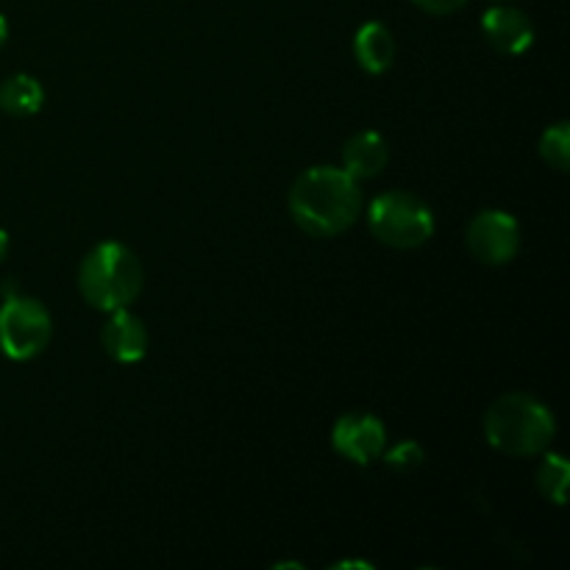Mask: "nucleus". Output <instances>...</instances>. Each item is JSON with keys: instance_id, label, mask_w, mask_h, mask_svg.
<instances>
[{"instance_id": "a211bd4d", "label": "nucleus", "mask_w": 570, "mask_h": 570, "mask_svg": "<svg viewBox=\"0 0 570 570\" xmlns=\"http://www.w3.org/2000/svg\"><path fill=\"white\" fill-rule=\"evenodd\" d=\"M6 39H9V20H6L3 14H0V48L6 45Z\"/></svg>"}, {"instance_id": "6e6552de", "label": "nucleus", "mask_w": 570, "mask_h": 570, "mask_svg": "<svg viewBox=\"0 0 570 570\" xmlns=\"http://www.w3.org/2000/svg\"><path fill=\"white\" fill-rule=\"evenodd\" d=\"M482 33L490 48L501 56H521L532 48L534 26L515 6H490L482 17Z\"/></svg>"}, {"instance_id": "f257e3e1", "label": "nucleus", "mask_w": 570, "mask_h": 570, "mask_svg": "<svg viewBox=\"0 0 570 570\" xmlns=\"http://www.w3.org/2000/svg\"><path fill=\"white\" fill-rule=\"evenodd\" d=\"M289 215L312 237H337L360 220L365 209L362 187L354 176L334 165L301 173L289 187Z\"/></svg>"}, {"instance_id": "9d476101", "label": "nucleus", "mask_w": 570, "mask_h": 570, "mask_svg": "<svg viewBox=\"0 0 570 570\" xmlns=\"http://www.w3.org/2000/svg\"><path fill=\"white\" fill-rule=\"evenodd\" d=\"M390 161V148L387 139L379 131H360L354 137L345 139L343 145V170L348 176H354L356 181H367V178H376L379 173L387 167Z\"/></svg>"}, {"instance_id": "6ab92c4d", "label": "nucleus", "mask_w": 570, "mask_h": 570, "mask_svg": "<svg viewBox=\"0 0 570 570\" xmlns=\"http://www.w3.org/2000/svg\"><path fill=\"white\" fill-rule=\"evenodd\" d=\"M501 3H507V0H501Z\"/></svg>"}, {"instance_id": "f8f14e48", "label": "nucleus", "mask_w": 570, "mask_h": 570, "mask_svg": "<svg viewBox=\"0 0 570 570\" xmlns=\"http://www.w3.org/2000/svg\"><path fill=\"white\" fill-rule=\"evenodd\" d=\"M45 89L28 72H14L0 83V111L14 117H31L42 109Z\"/></svg>"}, {"instance_id": "f03ea898", "label": "nucleus", "mask_w": 570, "mask_h": 570, "mask_svg": "<svg viewBox=\"0 0 570 570\" xmlns=\"http://www.w3.org/2000/svg\"><path fill=\"white\" fill-rule=\"evenodd\" d=\"M557 434L554 412L529 393H507L484 412V440L504 456H540Z\"/></svg>"}, {"instance_id": "7ed1b4c3", "label": "nucleus", "mask_w": 570, "mask_h": 570, "mask_svg": "<svg viewBox=\"0 0 570 570\" xmlns=\"http://www.w3.org/2000/svg\"><path fill=\"white\" fill-rule=\"evenodd\" d=\"M142 284L145 271L139 256L115 239L95 245L78 267V289L98 312L128 309L142 293Z\"/></svg>"}, {"instance_id": "dca6fc26", "label": "nucleus", "mask_w": 570, "mask_h": 570, "mask_svg": "<svg viewBox=\"0 0 570 570\" xmlns=\"http://www.w3.org/2000/svg\"><path fill=\"white\" fill-rule=\"evenodd\" d=\"M412 3H415L417 9L429 11V14L445 17V14H454V11H460L468 0H412Z\"/></svg>"}, {"instance_id": "2eb2a0df", "label": "nucleus", "mask_w": 570, "mask_h": 570, "mask_svg": "<svg viewBox=\"0 0 570 570\" xmlns=\"http://www.w3.org/2000/svg\"><path fill=\"white\" fill-rule=\"evenodd\" d=\"M382 460L390 471L412 473L426 462V451H423V445L415 443V440H401L393 449H384Z\"/></svg>"}, {"instance_id": "f3484780", "label": "nucleus", "mask_w": 570, "mask_h": 570, "mask_svg": "<svg viewBox=\"0 0 570 570\" xmlns=\"http://www.w3.org/2000/svg\"><path fill=\"white\" fill-rule=\"evenodd\" d=\"M6 254H9V234H6L3 228H0V262L6 259Z\"/></svg>"}, {"instance_id": "1a4fd4ad", "label": "nucleus", "mask_w": 570, "mask_h": 570, "mask_svg": "<svg viewBox=\"0 0 570 570\" xmlns=\"http://www.w3.org/2000/svg\"><path fill=\"white\" fill-rule=\"evenodd\" d=\"M100 343H104V351L115 362H120V365H137L148 354L150 337L145 323L131 309H115L109 312V321L104 323Z\"/></svg>"}, {"instance_id": "20e7f679", "label": "nucleus", "mask_w": 570, "mask_h": 570, "mask_svg": "<svg viewBox=\"0 0 570 570\" xmlns=\"http://www.w3.org/2000/svg\"><path fill=\"white\" fill-rule=\"evenodd\" d=\"M367 226L373 237L395 250H412L429 243L434 234V215L426 200L404 189L376 195L367 206Z\"/></svg>"}, {"instance_id": "0eeeda50", "label": "nucleus", "mask_w": 570, "mask_h": 570, "mask_svg": "<svg viewBox=\"0 0 570 570\" xmlns=\"http://www.w3.org/2000/svg\"><path fill=\"white\" fill-rule=\"evenodd\" d=\"M332 445L343 460L367 468L387 449V426L371 412H348L334 423Z\"/></svg>"}, {"instance_id": "423d86ee", "label": "nucleus", "mask_w": 570, "mask_h": 570, "mask_svg": "<svg viewBox=\"0 0 570 570\" xmlns=\"http://www.w3.org/2000/svg\"><path fill=\"white\" fill-rule=\"evenodd\" d=\"M465 243L473 259L482 265H510L521 250V226L510 212L484 209L468 223Z\"/></svg>"}, {"instance_id": "39448f33", "label": "nucleus", "mask_w": 570, "mask_h": 570, "mask_svg": "<svg viewBox=\"0 0 570 570\" xmlns=\"http://www.w3.org/2000/svg\"><path fill=\"white\" fill-rule=\"evenodd\" d=\"M53 337V321L42 301L14 293L0 304V351L14 362L42 354Z\"/></svg>"}, {"instance_id": "9b49d317", "label": "nucleus", "mask_w": 570, "mask_h": 570, "mask_svg": "<svg viewBox=\"0 0 570 570\" xmlns=\"http://www.w3.org/2000/svg\"><path fill=\"white\" fill-rule=\"evenodd\" d=\"M354 56L371 76H382L395 61V37L384 22H365L354 37Z\"/></svg>"}, {"instance_id": "4468645a", "label": "nucleus", "mask_w": 570, "mask_h": 570, "mask_svg": "<svg viewBox=\"0 0 570 570\" xmlns=\"http://www.w3.org/2000/svg\"><path fill=\"white\" fill-rule=\"evenodd\" d=\"M540 156L557 173H566L570 167V126L566 120L554 122L540 137Z\"/></svg>"}, {"instance_id": "ddd939ff", "label": "nucleus", "mask_w": 570, "mask_h": 570, "mask_svg": "<svg viewBox=\"0 0 570 570\" xmlns=\"http://www.w3.org/2000/svg\"><path fill=\"white\" fill-rule=\"evenodd\" d=\"M568 482L570 465L566 456L554 454V451H543V462L538 468V488L543 493V499H549L557 507H566Z\"/></svg>"}]
</instances>
